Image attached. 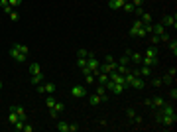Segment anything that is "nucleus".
I'll return each instance as SVG.
<instances>
[{
	"instance_id": "f257e3e1",
	"label": "nucleus",
	"mask_w": 177,
	"mask_h": 132,
	"mask_svg": "<svg viewBox=\"0 0 177 132\" xmlns=\"http://www.w3.org/2000/svg\"><path fill=\"white\" fill-rule=\"evenodd\" d=\"M155 120H158L159 124H163V126H175L177 114H161L158 110V113H155Z\"/></svg>"
},
{
	"instance_id": "f03ea898",
	"label": "nucleus",
	"mask_w": 177,
	"mask_h": 132,
	"mask_svg": "<svg viewBox=\"0 0 177 132\" xmlns=\"http://www.w3.org/2000/svg\"><path fill=\"white\" fill-rule=\"evenodd\" d=\"M130 36L132 38H146L148 34L144 32V22H142L140 18L136 20L134 24H132V28H130Z\"/></svg>"
},
{
	"instance_id": "7ed1b4c3",
	"label": "nucleus",
	"mask_w": 177,
	"mask_h": 132,
	"mask_svg": "<svg viewBox=\"0 0 177 132\" xmlns=\"http://www.w3.org/2000/svg\"><path fill=\"white\" fill-rule=\"evenodd\" d=\"M8 53H10V57H12V59H16L18 63H26V59H28V53H22L20 49H16L14 45L10 47V51H8Z\"/></svg>"
},
{
	"instance_id": "20e7f679",
	"label": "nucleus",
	"mask_w": 177,
	"mask_h": 132,
	"mask_svg": "<svg viewBox=\"0 0 177 132\" xmlns=\"http://www.w3.org/2000/svg\"><path fill=\"white\" fill-rule=\"evenodd\" d=\"M71 95H73L75 99H83V97H87V87L85 85H73L71 87Z\"/></svg>"
},
{
	"instance_id": "39448f33",
	"label": "nucleus",
	"mask_w": 177,
	"mask_h": 132,
	"mask_svg": "<svg viewBox=\"0 0 177 132\" xmlns=\"http://www.w3.org/2000/svg\"><path fill=\"white\" fill-rule=\"evenodd\" d=\"M98 65H100V63H98V59L93 55V53H91V55L87 57V69H91V71H93V73H94V77H97V73H98Z\"/></svg>"
},
{
	"instance_id": "423d86ee",
	"label": "nucleus",
	"mask_w": 177,
	"mask_h": 132,
	"mask_svg": "<svg viewBox=\"0 0 177 132\" xmlns=\"http://www.w3.org/2000/svg\"><path fill=\"white\" fill-rule=\"evenodd\" d=\"M36 87H37V93H47V95H53L55 89H57L55 83H43V85L39 83V85H36Z\"/></svg>"
},
{
	"instance_id": "0eeeda50",
	"label": "nucleus",
	"mask_w": 177,
	"mask_h": 132,
	"mask_svg": "<svg viewBox=\"0 0 177 132\" xmlns=\"http://www.w3.org/2000/svg\"><path fill=\"white\" fill-rule=\"evenodd\" d=\"M146 104H148V107H154V109L158 110V109H161L163 104H165V101H163L161 97H155V99H148V101H146Z\"/></svg>"
},
{
	"instance_id": "6e6552de",
	"label": "nucleus",
	"mask_w": 177,
	"mask_h": 132,
	"mask_svg": "<svg viewBox=\"0 0 177 132\" xmlns=\"http://www.w3.org/2000/svg\"><path fill=\"white\" fill-rule=\"evenodd\" d=\"M10 110H14L16 114L20 116V120L22 122H28V114H26V110H24V107H20V104H16V107H12Z\"/></svg>"
},
{
	"instance_id": "1a4fd4ad",
	"label": "nucleus",
	"mask_w": 177,
	"mask_h": 132,
	"mask_svg": "<svg viewBox=\"0 0 177 132\" xmlns=\"http://www.w3.org/2000/svg\"><path fill=\"white\" fill-rule=\"evenodd\" d=\"M128 85L134 87V89H144V87H146V81L142 79V77H134V79H132Z\"/></svg>"
},
{
	"instance_id": "9d476101",
	"label": "nucleus",
	"mask_w": 177,
	"mask_h": 132,
	"mask_svg": "<svg viewBox=\"0 0 177 132\" xmlns=\"http://www.w3.org/2000/svg\"><path fill=\"white\" fill-rule=\"evenodd\" d=\"M161 24H163V26H171V28L175 30L177 28V18H175V16H163Z\"/></svg>"
},
{
	"instance_id": "9b49d317",
	"label": "nucleus",
	"mask_w": 177,
	"mask_h": 132,
	"mask_svg": "<svg viewBox=\"0 0 177 132\" xmlns=\"http://www.w3.org/2000/svg\"><path fill=\"white\" fill-rule=\"evenodd\" d=\"M163 32H165V26H163L161 22H158V24H152V34H155V36H161Z\"/></svg>"
},
{
	"instance_id": "f8f14e48",
	"label": "nucleus",
	"mask_w": 177,
	"mask_h": 132,
	"mask_svg": "<svg viewBox=\"0 0 177 132\" xmlns=\"http://www.w3.org/2000/svg\"><path fill=\"white\" fill-rule=\"evenodd\" d=\"M124 2H126V0H108V6H110L112 10H122Z\"/></svg>"
},
{
	"instance_id": "ddd939ff",
	"label": "nucleus",
	"mask_w": 177,
	"mask_h": 132,
	"mask_svg": "<svg viewBox=\"0 0 177 132\" xmlns=\"http://www.w3.org/2000/svg\"><path fill=\"white\" fill-rule=\"evenodd\" d=\"M158 110H159L161 114H175V109H173V104H167V103L163 104L161 109H158Z\"/></svg>"
},
{
	"instance_id": "4468645a",
	"label": "nucleus",
	"mask_w": 177,
	"mask_h": 132,
	"mask_svg": "<svg viewBox=\"0 0 177 132\" xmlns=\"http://www.w3.org/2000/svg\"><path fill=\"white\" fill-rule=\"evenodd\" d=\"M155 63H158V57H148V55H144V57H142V65L152 67V65H155Z\"/></svg>"
},
{
	"instance_id": "2eb2a0df",
	"label": "nucleus",
	"mask_w": 177,
	"mask_h": 132,
	"mask_svg": "<svg viewBox=\"0 0 177 132\" xmlns=\"http://www.w3.org/2000/svg\"><path fill=\"white\" fill-rule=\"evenodd\" d=\"M89 103L93 104V107H97L98 103H103V101H100V97H98L97 93H93V95H89Z\"/></svg>"
},
{
	"instance_id": "dca6fc26",
	"label": "nucleus",
	"mask_w": 177,
	"mask_h": 132,
	"mask_svg": "<svg viewBox=\"0 0 177 132\" xmlns=\"http://www.w3.org/2000/svg\"><path fill=\"white\" fill-rule=\"evenodd\" d=\"M97 81H98V85H104V83L108 81V73H100V71H98L97 73Z\"/></svg>"
},
{
	"instance_id": "f3484780",
	"label": "nucleus",
	"mask_w": 177,
	"mask_h": 132,
	"mask_svg": "<svg viewBox=\"0 0 177 132\" xmlns=\"http://www.w3.org/2000/svg\"><path fill=\"white\" fill-rule=\"evenodd\" d=\"M0 8L4 10L6 14H10V12H12V10H14V8H12V6L8 4V0H0Z\"/></svg>"
},
{
	"instance_id": "a211bd4d",
	"label": "nucleus",
	"mask_w": 177,
	"mask_h": 132,
	"mask_svg": "<svg viewBox=\"0 0 177 132\" xmlns=\"http://www.w3.org/2000/svg\"><path fill=\"white\" fill-rule=\"evenodd\" d=\"M37 73H42L39 63H32V65H30V75H37Z\"/></svg>"
},
{
	"instance_id": "6ab92c4d",
	"label": "nucleus",
	"mask_w": 177,
	"mask_h": 132,
	"mask_svg": "<svg viewBox=\"0 0 177 132\" xmlns=\"http://www.w3.org/2000/svg\"><path fill=\"white\" fill-rule=\"evenodd\" d=\"M18 120H20V116H18V114L14 113V110H10V114H8V122L12 124V126H14V124L18 122Z\"/></svg>"
},
{
	"instance_id": "aec40b11",
	"label": "nucleus",
	"mask_w": 177,
	"mask_h": 132,
	"mask_svg": "<svg viewBox=\"0 0 177 132\" xmlns=\"http://www.w3.org/2000/svg\"><path fill=\"white\" fill-rule=\"evenodd\" d=\"M142 57H144V55H142V53H130V61L132 63H142Z\"/></svg>"
},
{
	"instance_id": "412c9836",
	"label": "nucleus",
	"mask_w": 177,
	"mask_h": 132,
	"mask_svg": "<svg viewBox=\"0 0 177 132\" xmlns=\"http://www.w3.org/2000/svg\"><path fill=\"white\" fill-rule=\"evenodd\" d=\"M57 130H59V132H69V124H67V122H63V120H61V122H57Z\"/></svg>"
},
{
	"instance_id": "4be33fe9",
	"label": "nucleus",
	"mask_w": 177,
	"mask_h": 132,
	"mask_svg": "<svg viewBox=\"0 0 177 132\" xmlns=\"http://www.w3.org/2000/svg\"><path fill=\"white\" fill-rule=\"evenodd\" d=\"M43 79V73H37V75H32V85H39Z\"/></svg>"
},
{
	"instance_id": "5701e85b",
	"label": "nucleus",
	"mask_w": 177,
	"mask_h": 132,
	"mask_svg": "<svg viewBox=\"0 0 177 132\" xmlns=\"http://www.w3.org/2000/svg\"><path fill=\"white\" fill-rule=\"evenodd\" d=\"M45 104H47V109H53V104H55V97H53V95H47Z\"/></svg>"
},
{
	"instance_id": "b1692460",
	"label": "nucleus",
	"mask_w": 177,
	"mask_h": 132,
	"mask_svg": "<svg viewBox=\"0 0 177 132\" xmlns=\"http://www.w3.org/2000/svg\"><path fill=\"white\" fill-rule=\"evenodd\" d=\"M169 49H171V53L173 55H177V40H169Z\"/></svg>"
},
{
	"instance_id": "393cba45",
	"label": "nucleus",
	"mask_w": 177,
	"mask_h": 132,
	"mask_svg": "<svg viewBox=\"0 0 177 132\" xmlns=\"http://www.w3.org/2000/svg\"><path fill=\"white\" fill-rule=\"evenodd\" d=\"M14 47H16V49H20L22 53H28L30 51V47L26 45V43H14Z\"/></svg>"
},
{
	"instance_id": "a878e982",
	"label": "nucleus",
	"mask_w": 177,
	"mask_h": 132,
	"mask_svg": "<svg viewBox=\"0 0 177 132\" xmlns=\"http://www.w3.org/2000/svg\"><path fill=\"white\" fill-rule=\"evenodd\" d=\"M122 10H126V12H130V14H132V12L136 10V6L132 4V2H124V6H122Z\"/></svg>"
},
{
	"instance_id": "bb28decb",
	"label": "nucleus",
	"mask_w": 177,
	"mask_h": 132,
	"mask_svg": "<svg viewBox=\"0 0 177 132\" xmlns=\"http://www.w3.org/2000/svg\"><path fill=\"white\" fill-rule=\"evenodd\" d=\"M173 79H175V77L167 73V75H163V77H161V83H165V85H171V83H173Z\"/></svg>"
},
{
	"instance_id": "cd10ccee",
	"label": "nucleus",
	"mask_w": 177,
	"mask_h": 132,
	"mask_svg": "<svg viewBox=\"0 0 177 132\" xmlns=\"http://www.w3.org/2000/svg\"><path fill=\"white\" fill-rule=\"evenodd\" d=\"M116 71H118V73H122V75H126V73L130 71V67H128V65H120V63H118V65H116Z\"/></svg>"
},
{
	"instance_id": "c85d7f7f",
	"label": "nucleus",
	"mask_w": 177,
	"mask_h": 132,
	"mask_svg": "<svg viewBox=\"0 0 177 132\" xmlns=\"http://www.w3.org/2000/svg\"><path fill=\"white\" fill-rule=\"evenodd\" d=\"M94 79H97V77H94V73H87V75H85V83H87V85L94 83Z\"/></svg>"
},
{
	"instance_id": "c756f323",
	"label": "nucleus",
	"mask_w": 177,
	"mask_h": 132,
	"mask_svg": "<svg viewBox=\"0 0 177 132\" xmlns=\"http://www.w3.org/2000/svg\"><path fill=\"white\" fill-rule=\"evenodd\" d=\"M85 65H87V57H77V67H79V69H83Z\"/></svg>"
},
{
	"instance_id": "7c9ffc66",
	"label": "nucleus",
	"mask_w": 177,
	"mask_h": 132,
	"mask_svg": "<svg viewBox=\"0 0 177 132\" xmlns=\"http://www.w3.org/2000/svg\"><path fill=\"white\" fill-rule=\"evenodd\" d=\"M146 55H148V57H158V49H155V47H148Z\"/></svg>"
},
{
	"instance_id": "2f4dec72",
	"label": "nucleus",
	"mask_w": 177,
	"mask_h": 132,
	"mask_svg": "<svg viewBox=\"0 0 177 132\" xmlns=\"http://www.w3.org/2000/svg\"><path fill=\"white\" fill-rule=\"evenodd\" d=\"M169 40H171V36H169V34H167V32H163V34H161V36H159V42H163V43H167V42H169Z\"/></svg>"
},
{
	"instance_id": "473e14b6",
	"label": "nucleus",
	"mask_w": 177,
	"mask_h": 132,
	"mask_svg": "<svg viewBox=\"0 0 177 132\" xmlns=\"http://www.w3.org/2000/svg\"><path fill=\"white\" fill-rule=\"evenodd\" d=\"M142 22H152V14H149V12H142Z\"/></svg>"
},
{
	"instance_id": "72a5a7b5",
	"label": "nucleus",
	"mask_w": 177,
	"mask_h": 132,
	"mask_svg": "<svg viewBox=\"0 0 177 132\" xmlns=\"http://www.w3.org/2000/svg\"><path fill=\"white\" fill-rule=\"evenodd\" d=\"M10 20H12V22H18V20H20V14L16 12V10H12V12H10Z\"/></svg>"
},
{
	"instance_id": "f704fd0d",
	"label": "nucleus",
	"mask_w": 177,
	"mask_h": 132,
	"mask_svg": "<svg viewBox=\"0 0 177 132\" xmlns=\"http://www.w3.org/2000/svg\"><path fill=\"white\" fill-rule=\"evenodd\" d=\"M116 63H120V65H128V63H130V57L124 55V57H120V59H118Z\"/></svg>"
},
{
	"instance_id": "c9c22d12",
	"label": "nucleus",
	"mask_w": 177,
	"mask_h": 132,
	"mask_svg": "<svg viewBox=\"0 0 177 132\" xmlns=\"http://www.w3.org/2000/svg\"><path fill=\"white\" fill-rule=\"evenodd\" d=\"M89 55H91V53H89L87 49H85V47H81V49H79V53H77V57H89Z\"/></svg>"
},
{
	"instance_id": "e433bc0d",
	"label": "nucleus",
	"mask_w": 177,
	"mask_h": 132,
	"mask_svg": "<svg viewBox=\"0 0 177 132\" xmlns=\"http://www.w3.org/2000/svg\"><path fill=\"white\" fill-rule=\"evenodd\" d=\"M8 4H10V6H12V8L16 10V8H18L20 4H22V0H8Z\"/></svg>"
},
{
	"instance_id": "4c0bfd02",
	"label": "nucleus",
	"mask_w": 177,
	"mask_h": 132,
	"mask_svg": "<svg viewBox=\"0 0 177 132\" xmlns=\"http://www.w3.org/2000/svg\"><path fill=\"white\" fill-rule=\"evenodd\" d=\"M149 42H152V45H158V43H159V36L152 34V38H149Z\"/></svg>"
},
{
	"instance_id": "58836bf2",
	"label": "nucleus",
	"mask_w": 177,
	"mask_h": 132,
	"mask_svg": "<svg viewBox=\"0 0 177 132\" xmlns=\"http://www.w3.org/2000/svg\"><path fill=\"white\" fill-rule=\"evenodd\" d=\"M152 85H154V87H161L163 85V83H161V77H159V79H154V81H152Z\"/></svg>"
},
{
	"instance_id": "ea45409f",
	"label": "nucleus",
	"mask_w": 177,
	"mask_h": 132,
	"mask_svg": "<svg viewBox=\"0 0 177 132\" xmlns=\"http://www.w3.org/2000/svg\"><path fill=\"white\" fill-rule=\"evenodd\" d=\"M22 130H24V132H32V130H33V126H32V124H28V122H26V124H24V128H22Z\"/></svg>"
},
{
	"instance_id": "a19ab883",
	"label": "nucleus",
	"mask_w": 177,
	"mask_h": 132,
	"mask_svg": "<svg viewBox=\"0 0 177 132\" xmlns=\"http://www.w3.org/2000/svg\"><path fill=\"white\" fill-rule=\"evenodd\" d=\"M77 130H79V124H69V132H77Z\"/></svg>"
},
{
	"instance_id": "79ce46f5",
	"label": "nucleus",
	"mask_w": 177,
	"mask_h": 132,
	"mask_svg": "<svg viewBox=\"0 0 177 132\" xmlns=\"http://www.w3.org/2000/svg\"><path fill=\"white\" fill-rule=\"evenodd\" d=\"M169 97H171V101H175V99H177V89H175V87L171 89V93H169Z\"/></svg>"
},
{
	"instance_id": "37998d69",
	"label": "nucleus",
	"mask_w": 177,
	"mask_h": 132,
	"mask_svg": "<svg viewBox=\"0 0 177 132\" xmlns=\"http://www.w3.org/2000/svg\"><path fill=\"white\" fill-rule=\"evenodd\" d=\"M126 114H128L130 118H134V116H136V110H134V109H128V110H126Z\"/></svg>"
},
{
	"instance_id": "c03bdc74",
	"label": "nucleus",
	"mask_w": 177,
	"mask_h": 132,
	"mask_svg": "<svg viewBox=\"0 0 177 132\" xmlns=\"http://www.w3.org/2000/svg\"><path fill=\"white\" fill-rule=\"evenodd\" d=\"M132 4H134L136 8H138V6H142V4H144V0H132Z\"/></svg>"
},
{
	"instance_id": "a18cd8bd",
	"label": "nucleus",
	"mask_w": 177,
	"mask_h": 132,
	"mask_svg": "<svg viewBox=\"0 0 177 132\" xmlns=\"http://www.w3.org/2000/svg\"><path fill=\"white\" fill-rule=\"evenodd\" d=\"M134 122L136 124H142V116H134Z\"/></svg>"
},
{
	"instance_id": "49530a36",
	"label": "nucleus",
	"mask_w": 177,
	"mask_h": 132,
	"mask_svg": "<svg viewBox=\"0 0 177 132\" xmlns=\"http://www.w3.org/2000/svg\"><path fill=\"white\" fill-rule=\"evenodd\" d=\"M0 89H2V81H0Z\"/></svg>"
}]
</instances>
